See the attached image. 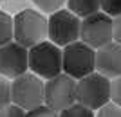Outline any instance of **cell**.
I'll return each mask as SVG.
<instances>
[{"mask_svg": "<svg viewBox=\"0 0 121 117\" xmlns=\"http://www.w3.org/2000/svg\"><path fill=\"white\" fill-rule=\"evenodd\" d=\"M11 101L25 112L45 105V83L36 74L25 72L11 83Z\"/></svg>", "mask_w": 121, "mask_h": 117, "instance_id": "3957f363", "label": "cell"}, {"mask_svg": "<svg viewBox=\"0 0 121 117\" xmlns=\"http://www.w3.org/2000/svg\"><path fill=\"white\" fill-rule=\"evenodd\" d=\"M25 117H60V113L49 108L47 105H42V106H36L29 112H25Z\"/></svg>", "mask_w": 121, "mask_h": 117, "instance_id": "e0dca14e", "label": "cell"}, {"mask_svg": "<svg viewBox=\"0 0 121 117\" xmlns=\"http://www.w3.org/2000/svg\"><path fill=\"white\" fill-rule=\"evenodd\" d=\"M0 117H25V110L11 103L5 108H0Z\"/></svg>", "mask_w": 121, "mask_h": 117, "instance_id": "d6986e66", "label": "cell"}, {"mask_svg": "<svg viewBox=\"0 0 121 117\" xmlns=\"http://www.w3.org/2000/svg\"><path fill=\"white\" fill-rule=\"evenodd\" d=\"M112 81L101 76L99 72H92L78 81V103L85 105L91 110H99L110 103Z\"/></svg>", "mask_w": 121, "mask_h": 117, "instance_id": "5b68a950", "label": "cell"}, {"mask_svg": "<svg viewBox=\"0 0 121 117\" xmlns=\"http://www.w3.org/2000/svg\"><path fill=\"white\" fill-rule=\"evenodd\" d=\"M60 117H96V113H94V110L87 108L85 105H81V103H74L72 106L61 110Z\"/></svg>", "mask_w": 121, "mask_h": 117, "instance_id": "4fadbf2b", "label": "cell"}, {"mask_svg": "<svg viewBox=\"0 0 121 117\" xmlns=\"http://www.w3.org/2000/svg\"><path fill=\"white\" fill-rule=\"evenodd\" d=\"M80 40L94 51L114 41V20L105 13H96L81 20Z\"/></svg>", "mask_w": 121, "mask_h": 117, "instance_id": "ba28073f", "label": "cell"}, {"mask_svg": "<svg viewBox=\"0 0 121 117\" xmlns=\"http://www.w3.org/2000/svg\"><path fill=\"white\" fill-rule=\"evenodd\" d=\"M38 7L42 9V13H56L61 9V5L65 4L67 0H33Z\"/></svg>", "mask_w": 121, "mask_h": 117, "instance_id": "5bb4252c", "label": "cell"}, {"mask_svg": "<svg viewBox=\"0 0 121 117\" xmlns=\"http://www.w3.org/2000/svg\"><path fill=\"white\" fill-rule=\"evenodd\" d=\"M69 11L74 13L80 18H87L91 15H96L101 9V0H67Z\"/></svg>", "mask_w": 121, "mask_h": 117, "instance_id": "8fae6325", "label": "cell"}, {"mask_svg": "<svg viewBox=\"0 0 121 117\" xmlns=\"http://www.w3.org/2000/svg\"><path fill=\"white\" fill-rule=\"evenodd\" d=\"M78 103V81L67 74H58L45 83V105L60 113Z\"/></svg>", "mask_w": 121, "mask_h": 117, "instance_id": "52a82bcc", "label": "cell"}, {"mask_svg": "<svg viewBox=\"0 0 121 117\" xmlns=\"http://www.w3.org/2000/svg\"><path fill=\"white\" fill-rule=\"evenodd\" d=\"M101 9L108 16H121V0H101Z\"/></svg>", "mask_w": 121, "mask_h": 117, "instance_id": "2e32d148", "label": "cell"}, {"mask_svg": "<svg viewBox=\"0 0 121 117\" xmlns=\"http://www.w3.org/2000/svg\"><path fill=\"white\" fill-rule=\"evenodd\" d=\"M11 103V83L7 81V77L0 76V108H5Z\"/></svg>", "mask_w": 121, "mask_h": 117, "instance_id": "9a60e30c", "label": "cell"}, {"mask_svg": "<svg viewBox=\"0 0 121 117\" xmlns=\"http://www.w3.org/2000/svg\"><path fill=\"white\" fill-rule=\"evenodd\" d=\"M49 24V40L58 47H67L80 41L81 20L69 9H60L47 18Z\"/></svg>", "mask_w": 121, "mask_h": 117, "instance_id": "8992f818", "label": "cell"}, {"mask_svg": "<svg viewBox=\"0 0 121 117\" xmlns=\"http://www.w3.org/2000/svg\"><path fill=\"white\" fill-rule=\"evenodd\" d=\"M15 38V27H13V18L7 13L0 11V47L7 45Z\"/></svg>", "mask_w": 121, "mask_h": 117, "instance_id": "7c38bea8", "label": "cell"}, {"mask_svg": "<svg viewBox=\"0 0 121 117\" xmlns=\"http://www.w3.org/2000/svg\"><path fill=\"white\" fill-rule=\"evenodd\" d=\"M110 99L114 105L121 106V76L112 79V92H110Z\"/></svg>", "mask_w": 121, "mask_h": 117, "instance_id": "ffe728a7", "label": "cell"}, {"mask_svg": "<svg viewBox=\"0 0 121 117\" xmlns=\"http://www.w3.org/2000/svg\"><path fill=\"white\" fill-rule=\"evenodd\" d=\"M96 72L108 79L121 76V45L112 41L96 51Z\"/></svg>", "mask_w": 121, "mask_h": 117, "instance_id": "30bf717a", "label": "cell"}, {"mask_svg": "<svg viewBox=\"0 0 121 117\" xmlns=\"http://www.w3.org/2000/svg\"><path fill=\"white\" fill-rule=\"evenodd\" d=\"M29 69L43 79L56 77L63 72V52L52 41H42L29 49Z\"/></svg>", "mask_w": 121, "mask_h": 117, "instance_id": "7a4b0ae2", "label": "cell"}, {"mask_svg": "<svg viewBox=\"0 0 121 117\" xmlns=\"http://www.w3.org/2000/svg\"><path fill=\"white\" fill-rule=\"evenodd\" d=\"M96 117H121V106L114 105V103H108L103 108H99L96 113Z\"/></svg>", "mask_w": 121, "mask_h": 117, "instance_id": "ac0fdd59", "label": "cell"}, {"mask_svg": "<svg viewBox=\"0 0 121 117\" xmlns=\"http://www.w3.org/2000/svg\"><path fill=\"white\" fill-rule=\"evenodd\" d=\"M63 74L83 79L85 76L96 72V51L83 41H74L63 47Z\"/></svg>", "mask_w": 121, "mask_h": 117, "instance_id": "277c9868", "label": "cell"}, {"mask_svg": "<svg viewBox=\"0 0 121 117\" xmlns=\"http://www.w3.org/2000/svg\"><path fill=\"white\" fill-rule=\"evenodd\" d=\"M13 27H15V41L24 45L25 49L38 45L45 41L49 36V24L47 18L40 11L35 9H24L13 18Z\"/></svg>", "mask_w": 121, "mask_h": 117, "instance_id": "6da1fadb", "label": "cell"}, {"mask_svg": "<svg viewBox=\"0 0 121 117\" xmlns=\"http://www.w3.org/2000/svg\"><path fill=\"white\" fill-rule=\"evenodd\" d=\"M29 69V51L24 45L9 41L7 45L0 47V76L16 77L24 76Z\"/></svg>", "mask_w": 121, "mask_h": 117, "instance_id": "9c48e42d", "label": "cell"}, {"mask_svg": "<svg viewBox=\"0 0 121 117\" xmlns=\"http://www.w3.org/2000/svg\"><path fill=\"white\" fill-rule=\"evenodd\" d=\"M114 41L121 45V16L114 18Z\"/></svg>", "mask_w": 121, "mask_h": 117, "instance_id": "44dd1931", "label": "cell"}]
</instances>
